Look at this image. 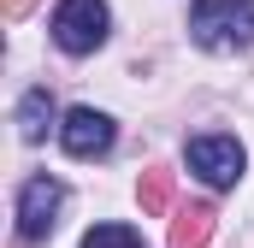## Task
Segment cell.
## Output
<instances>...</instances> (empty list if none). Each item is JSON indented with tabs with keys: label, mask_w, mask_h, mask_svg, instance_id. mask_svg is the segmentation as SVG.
<instances>
[{
	"label": "cell",
	"mask_w": 254,
	"mask_h": 248,
	"mask_svg": "<svg viewBox=\"0 0 254 248\" xmlns=\"http://www.w3.org/2000/svg\"><path fill=\"white\" fill-rule=\"evenodd\" d=\"M190 36L207 54H243L254 42V0H195Z\"/></svg>",
	"instance_id": "1"
},
{
	"label": "cell",
	"mask_w": 254,
	"mask_h": 248,
	"mask_svg": "<svg viewBox=\"0 0 254 248\" xmlns=\"http://www.w3.org/2000/svg\"><path fill=\"white\" fill-rule=\"evenodd\" d=\"M107 30H113L107 0H60V12H54V42L65 54H95L107 42Z\"/></svg>",
	"instance_id": "2"
},
{
	"label": "cell",
	"mask_w": 254,
	"mask_h": 248,
	"mask_svg": "<svg viewBox=\"0 0 254 248\" xmlns=\"http://www.w3.org/2000/svg\"><path fill=\"white\" fill-rule=\"evenodd\" d=\"M60 207H65V184H60V178H30L24 195H18V237H24V243L54 237Z\"/></svg>",
	"instance_id": "3"
},
{
	"label": "cell",
	"mask_w": 254,
	"mask_h": 248,
	"mask_svg": "<svg viewBox=\"0 0 254 248\" xmlns=\"http://www.w3.org/2000/svg\"><path fill=\"white\" fill-rule=\"evenodd\" d=\"M190 172L207 189H231L243 178V142L237 136H195L190 142Z\"/></svg>",
	"instance_id": "4"
},
{
	"label": "cell",
	"mask_w": 254,
	"mask_h": 248,
	"mask_svg": "<svg viewBox=\"0 0 254 248\" xmlns=\"http://www.w3.org/2000/svg\"><path fill=\"white\" fill-rule=\"evenodd\" d=\"M60 142L71 160H95V154H107L113 148V119L107 113H95V107H71L60 124Z\"/></svg>",
	"instance_id": "5"
},
{
	"label": "cell",
	"mask_w": 254,
	"mask_h": 248,
	"mask_svg": "<svg viewBox=\"0 0 254 248\" xmlns=\"http://www.w3.org/2000/svg\"><path fill=\"white\" fill-rule=\"evenodd\" d=\"M213 225H219V213H213L207 201H190V207L172 219V237H166V248H207V243H213Z\"/></svg>",
	"instance_id": "6"
},
{
	"label": "cell",
	"mask_w": 254,
	"mask_h": 248,
	"mask_svg": "<svg viewBox=\"0 0 254 248\" xmlns=\"http://www.w3.org/2000/svg\"><path fill=\"white\" fill-rule=\"evenodd\" d=\"M48 124H54V95H48V89H30V95L18 101V136H24V142H42Z\"/></svg>",
	"instance_id": "7"
},
{
	"label": "cell",
	"mask_w": 254,
	"mask_h": 248,
	"mask_svg": "<svg viewBox=\"0 0 254 248\" xmlns=\"http://www.w3.org/2000/svg\"><path fill=\"white\" fill-rule=\"evenodd\" d=\"M172 172L166 166H148L142 172V184H136V201H142V213H172Z\"/></svg>",
	"instance_id": "8"
},
{
	"label": "cell",
	"mask_w": 254,
	"mask_h": 248,
	"mask_svg": "<svg viewBox=\"0 0 254 248\" xmlns=\"http://www.w3.org/2000/svg\"><path fill=\"white\" fill-rule=\"evenodd\" d=\"M83 248H142V237H136L130 225H95V231L83 237Z\"/></svg>",
	"instance_id": "9"
},
{
	"label": "cell",
	"mask_w": 254,
	"mask_h": 248,
	"mask_svg": "<svg viewBox=\"0 0 254 248\" xmlns=\"http://www.w3.org/2000/svg\"><path fill=\"white\" fill-rule=\"evenodd\" d=\"M30 6H36V0H0V12H6L12 24H18V18H30Z\"/></svg>",
	"instance_id": "10"
}]
</instances>
